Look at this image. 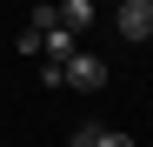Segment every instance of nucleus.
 Masks as SVG:
<instances>
[{
    "mask_svg": "<svg viewBox=\"0 0 153 147\" xmlns=\"http://www.w3.org/2000/svg\"><path fill=\"white\" fill-rule=\"evenodd\" d=\"M73 47H80V34H67L60 20H53V27H40V54H47V60H67Z\"/></svg>",
    "mask_w": 153,
    "mask_h": 147,
    "instance_id": "obj_4",
    "label": "nucleus"
},
{
    "mask_svg": "<svg viewBox=\"0 0 153 147\" xmlns=\"http://www.w3.org/2000/svg\"><path fill=\"white\" fill-rule=\"evenodd\" d=\"M53 14H60V27H67V34H87L93 20H100L93 0H53Z\"/></svg>",
    "mask_w": 153,
    "mask_h": 147,
    "instance_id": "obj_3",
    "label": "nucleus"
},
{
    "mask_svg": "<svg viewBox=\"0 0 153 147\" xmlns=\"http://www.w3.org/2000/svg\"><path fill=\"white\" fill-rule=\"evenodd\" d=\"M93 147H133V134H120V127H100V140Z\"/></svg>",
    "mask_w": 153,
    "mask_h": 147,
    "instance_id": "obj_6",
    "label": "nucleus"
},
{
    "mask_svg": "<svg viewBox=\"0 0 153 147\" xmlns=\"http://www.w3.org/2000/svg\"><path fill=\"white\" fill-rule=\"evenodd\" d=\"M113 34L120 40H153V0H120L113 7Z\"/></svg>",
    "mask_w": 153,
    "mask_h": 147,
    "instance_id": "obj_2",
    "label": "nucleus"
},
{
    "mask_svg": "<svg viewBox=\"0 0 153 147\" xmlns=\"http://www.w3.org/2000/svg\"><path fill=\"white\" fill-rule=\"evenodd\" d=\"M100 127H107V120H100V114H87L80 127H73V147H93V140H100Z\"/></svg>",
    "mask_w": 153,
    "mask_h": 147,
    "instance_id": "obj_5",
    "label": "nucleus"
},
{
    "mask_svg": "<svg viewBox=\"0 0 153 147\" xmlns=\"http://www.w3.org/2000/svg\"><path fill=\"white\" fill-rule=\"evenodd\" d=\"M60 67H67V87H80V94H100V87L113 80V74H107V60H100V54H80V47H73Z\"/></svg>",
    "mask_w": 153,
    "mask_h": 147,
    "instance_id": "obj_1",
    "label": "nucleus"
}]
</instances>
